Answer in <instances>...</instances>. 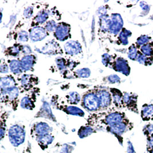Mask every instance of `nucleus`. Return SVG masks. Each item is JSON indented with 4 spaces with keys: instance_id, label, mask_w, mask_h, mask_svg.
Returning <instances> with one entry per match:
<instances>
[{
    "instance_id": "1",
    "label": "nucleus",
    "mask_w": 153,
    "mask_h": 153,
    "mask_svg": "<svg viewBox=\"0 0 153 153\" xmlns=\"http://www.w3.org/2000/svg\"><path fill=\"white\" fill-rule=\"evenodd\" d=\"M125 114L122 112L107 110L92 113L87 119V125L95 128H107L126 120Z\"/></svg>"
},
{
    "instance_id": "2",
    "label": "nucleus",
    "mask_w": 153,
    "mask_h": 153,
    "mask_svg": "<svg viewBox=\"0 0 153 153\" xmlns=\"http://www.w3.org/2000/svg\"><path fill=\"white\" fill-rule=\"evenodd\" d=\"M81 105L84 109L92 114L100 112L99 100L95 88L84 94L82 97Z\"/></svg>"
},
{
    "instance_id": "3",
    "label": "nucleus",
    "mask_w": 153,
    "mask_h": 153,
    "mask_svg": "<svg viewBox=\"0 0 153 153\" xmlns=\"http://www.w3.org/2000/svg\"><path fill=\"white\" fill-rule=\"evenodd\" d=\"M0 92L1 103L11 107L13 110L16 111L17 109L19 102H20L19 96L21 92L19 87H16L7 90Z\"/></svg>"
},
{
    "instance_id": "4",
    "label": "nucleus",
    "mask_w": 153,
    "mask_h": 153,
    "mask_svg": "<svg viewBox=\"0 0 153 153\" xmlns=\"http://www.w3.org/2000/svg\"><path fill=\"white\" fill-rule=\"evenodd\" d=\"M21 93L29 92L35 88L39 83V77L33 74H24L17 79Z\"/></svg>"
},
{
    "instance_id": "5",
    "label": "nucleus",
    "mask_w": 153,
    "mask_h": 153,
    "mask_svg": "<svg viewBox=\"0 0 153 153\" xmlns=\"http://www.w3.org/2000/svg\"><path fill=\"white\" fill-rule=\"evenodd\" d=\"M51 102L52 105L57 110H61L65 112L66 114L74 116H79L80 117H83L85 115V113L83 110L74 105H64L61 103L59 100V97L57 95H53L51 99Z\"/></svg>"
},
{
    "instance_id": "6",
    "label": "nucleus",
    "mask_w": 153,
    "mask_h": 153,
    "mask_svg": "<svg viewBox=\"0 0 153 153\" xmlns=\"http://www.w3.org/2000/svg\"><path fill=\"white\" fill-rule=\"evenodd\" d=\"M35 51L42 55L49 56L63 55L64 53L59 42L55 39L49 40L41 48L35 47Z\"/></svg>"
},
{
    "instance_id": "7",
    "label": "nucleus",
    "mask_w": 153,
    "mask_h": 153,
    "mask_svg": "<svg viewBox=\"0 0 153 153\" xmlns=\"http://www.w3.org/2000/svg\"><path fill=\"white\" fill-rule=\"evenodd\" d=\"M95 89L97 91L99 100L100 112L109 110L112 104L111 94L110 90L103 87H96Z\"/></svg>"
},
{
    "instance_id": "8",
    "label": "nucleus",
    "mask_w": 153,
    "mask_h": 153,
    "mask_svg": "<svg viewBox=\"0 0 153 153\" xmlns=\"http://www.w3.org/2000/svg\"><path fill=\"white\" fill-rule=\"evenodd\" d=\"M9 138L14 146L22 144L25 140V131L23 126L19 125L12 126L8 131Z\"/></svg>"
},
{
    "instance_id": "9",
    "label": "nucleus",
    "mask_w": 153,
    "mask_h": 153,
    "mask_svg": "<svg viewBox=\"0 0 153 153\" xmlns=\"http://www.w3.org/2000/svg\"><path fill=\"white\" fill-rule=\"evenodd\" d=\"M64 52L67 56L71 57L82 58L83 56V48L78 41L70 40L64 45Z\"/></svg>"
},
{
    "instance_id": "10",
    "label": "nucleus",
    "mask_w": 153,
    "mask_h": 153,
    "mask_svg": "<svg viewBox=\"0 0 153 153\" xmlns=\"http://www.w3.org/2000/svg\"><path fill=\"white\" fill-rule=\"evenodd\" d=\"M51 16H52V7L49 8L48 5H47L34 16L30 23V27L44 25L49 20Z\"/></svg>"
},
{
    "instance_id": "11",
    "label": "nucleus",
    "mask_w": 153,
    "mask_h": 153,
    "mask_svg": "<svg viewBox=\"0 0 153 153\" xmlns=\"http://www.w3.org/2000/svg\"><path fill=\"white\" fill-rule=\"evenodd\" d=\"M71 27L69 24L65 22H59L56 30L53 33L54 37L57 41L65 42L71 38Z\"/></svg>"
},
{
    "instance_id": "12",
    "label": "nucleus",
    "mask_w": 153,
    "mask_h": 153,
    "mask_svg": "<svg viewBox=\"0 0 153 153\" xmlns=\"http://www.w3.org/2000/svg\"><path fill=\"white\" fill-rule=\"evenodd\" d=\"M40 90L38 88L29 92L27 94L22 97L20 100V106L23 109L33 110L35 107V103L37 100V97L39 94Z\"/></svg>"
},
{
    "instance_id": "13",
    "label": "nucleus",
    "mask_w": 153,
    "mask_h": 153,
    "mask_svg": "<svg viewBox=\"0 0 153 153\" xmlns=\"http://www.w3.org/2000/svg\"><path fill=\"white\" fill-rule=\"evenodd\" d=\"M110 18L111 22L109 37H115L118 36L123 28V21L122 16L119 13H112L110 16Z\"/></svg>"
},
{
    "instance_id": "14",
    "label": "nucleus",
    "mask_w": 153,
    "mask_h": 153,
    "mask_svg": "<svg viewBox=\"0 0 153 153\" xmlns=\"http://www.w3.org/2000/svg\"><path fill=\"white\" fill-rule=\"evenodd\" d=\"M29 40L32 42H41L48 36L49 33L43 26L30 27L29 30Z\"/></svg>"
},
{
    "instance_id": "15",
    "label": "nucleus",
    "mask_w": 153,
    "mask_h": 153,
    "mask_svg": "<svg viewBox=\"0 0 153 153\" xmlns=\"http://www.w3.org/2000/svg\"><path fill=\"white\" fill-rule=\"evenodd\" d=\"M137 98L138 95L134 93L124 92L123 97V107L138 114Z\"/></svg>"
},
{
    "instance_id": "16",
    "label": "nucleus",
    "mask_w": 153,
    "mask_h": 153,
    "mask_svg": "<svg viewBox=\"0 0 153 153\" xmlns=\"http://www.w3.org/2000/svg\"><path fill=\"white\" fill-rule=\"evenodd\" d=\"M132 127L131 123L127 119L122 122H120L118 124L105 128V130L107 131L111 132L115 135L120 136L122 134H123L125 132L130 130Z\"/></svg>"
},
{
    "instance_id": "17",
    "label": "nucleus",
    "mask_w": 153,
    "mask_h": 153,
    "mask_svg": "<svg viewBox=\"0 0 153 153\" xmlns=\"http://www.w3.org/2000/svg\"><path fill=\"white\" fill-rule=\"evenodd\" d=\"M111 68L126 76H128L130 74V67L127 60L122 57H117L112 65Z\"/></svg>"
},
{
    "instance_id": "18",
    "label": "nucleus",
    "mask_w": 153,
    "mask_h": 153,
    "mask_svg": "<svg viewBox=\"0 0 153 153\" xmlns=\"http://www.w3.org/2000/svg\"><path fill=\"white\" fill-rule=\"evenodd\" d=\"M52 128L45 122H37L35 123L31 128V135L36 138L44 135L51 134Z\"/></svg>"
},
{
    "instance_id": "19",
    "label": "nucleus",
    "mask_w": 153,
    "mask_h": 153,
    "mask_svg": "<svg viewBox=\"0 0 153 153\" xmlns=\"http://www.w3.org/2000/svg\"><path fill=\"white\" fill-rule=\"evenodd\" d=\"M111 18L108 14L99 17L98 35L99 37H109Z\"/></svg>"
},
{
    "instance_id": "20",
    "label": "nucleus",
    "mask_w": 153,
    "mask_h": 153,
    "mask_svg": "<svg viewBox=\"0 0 153 153\" xmlns=\"http://www.w3.org/2000/svg\"><path fill=\"white\" fill-rule=\"evenodd\" d=\"M91 70L88 68H83L71 71H65L62 74L63 78L65 79H80L88 78L90 76Z\"/></svg>"
},
{
    "instance_id": "21",
    "label": "nucleus",
    "mask_w": 153,
    "mask_h": 153,
    "mask_svg": "<svg viewBox=\"0 0 153 153\" xmlns=\"http://www.w3.org/2000/svg\"><path fill=\"white\" fill-rule=\"evenodd\" d=\"M20 60L24 72L34 71V67L37 62V57L35 55L30 54L23 56L21 57Z\"/></svg>"
},
{
    "instance_id": "22",
    "label": "nucleus",
    "mask_w": 153,
    "mask_h": 153,
    "mask_svg": "<svg viewBox=\"0 0 153 153\" xmlns=\"http://www.w3.org/2000/svg\"><path fill=\"white\" fill-rule=\"evenodd\" d=\"M16 87H19V83L13 75H7L1 77L0 91L7 90Z\"/></svg>"
},
{
    "instance_id": "23",
    "label": "nucleus",
    "mask_w": 153,
    "mask_h": 153,
    "mask_svg": "<svg viewBox=\"0 0 153 153\" xmlns=\"http://www.w3.org/2000/svg\"><path fill=\"white\" fill-rule=\"evenodd\" d=\"M109 90L111 94L112 104L117 108H122L123 92L115 88H110Z\"/></svg>"
},
{
    "instance_id": "24",
    "label": "nucleus",
    "mask_w": 153,
    "mask_h": 153,
    "mask_svg": "<svg viewBox=\"0 0 153 153\" xmlns=\"http://www.w3.org/2000/svg\"><path fill=\"white\" fill-rule=\"evenodd\" d=\"M36 117L49 119L53 121L56 120V118L51 111L50 105L47 102H43L40 111L36 114Z\"/></svg>"
},
{
    "instance_id": "25",
    "label": "nucleus",
    "mask_w": 153,
    "mask_h": 153,
    "mask_svg": "<svg viewBox=\"0 0 153 153\" xmlns=\"http://www.w3.org/2000/svg\"><path fill=\"white\" fill-rule=\"evenodd\" d=\"M7 64L9 67V70L13 75L19 76L22 75L24 72L22 70L20 59H13L11 60H8Z\"/></svg>"
},
{
    "instance_id": "26",
    "label": "nucleus",
    "mask_w": 153,
    "mask_h": 153,
    "mask_svg": "<svg viewBox=\"0 0 153 153\" xmlns=\"http://www.w3.org/2000/svg\"><path fill=\"white\" fill-rule=\"evenodd\" d=\"M21 54V44L16 42L12 46L6 49L4 51V55L7 57L17 58Z\"/></svg>"
},
{
    "instance_id": "27",
    "label": "nucleus",
    "mask_w": 153,
    "mask_h": 153,
    "mask_svg": "<svg viewBox=\"0 0 153 153\" xmlns=\"http://www.w3.org/2000/svg\"><path fill=\"white\" fill-rule=\"evenodd\" d=\"M130 30L123 28L118 36V44L122 45H127L128 44V38L131 36Z\"/></svg>"
},
{
    "instance_id": "28",
    "label": "nucleus",
    "mask_w": 153,
    "mask_h": 153,
    "mask_svg": "<svg viewBox=\"0 0 153 153\" xmlns=\"http://www.w3.org/2000/svg\"><path fill=\"white\" fill-rule=\"evenodd\" d=\"M67 103L71 105H78L81 102L82 97L76 91H71L65 95Z\"/></svg>"
},
{
    "instance_id": "29",
    "label": "nucleus",
    "mask_w": 153,
    "mask_h": 153,
    "mask_svg": "<svg viewBox=\"0 0 153 153\" xmlns=\"http://www.w3.org/2000/svg\"><path fill=\"white\" fill-rule=\"evenodd\" d=\"M153 117V105H145L141 110V117L145 121L152 119Z\"/></svg>"
},
{
    "instance_id": "30",
    "label": "nucleus",
    "mask_w": 153,
    "mask_h": 153,
    "mask_svg": "<svg viewBox=\"0 0 153 153\" xmlns=\"http://www.w3.org/2000/svg\"><path fill=\"white\" fill-rule=\"evenodd\" d=\"M68 59H65L63 57L59 56L55 59V68L57 71L61 74H63L67 70Z\"/></svg>"
},
{
    "instance_id": "31",
    "label": "nucleus",
    "mask_w": 153,
    "mask_h": 153,
    "mask_svg": "<svg viewBox=\"0 0 153 153\" xmlns=\"http://www.w3.org/2000/svg\"><path fill=\"white\" fill-rule=\"evenodd\" d=\"M13 39L18 43L28 42L29 40V32L25 30H20L14 33Z\"/></svg>"
},
{
    "instance_id": "32",
    "label": "nucleus",
    "mask_w": 153,
    "mask_h": 153,
    "mask_svg": "<svg viewBox=\"0 0 153 153\" xmlns=\"http://www.w3.org/2000/svg\"><path fill=\"white\" fill-rule=\"evenodd\" d=\"M139 51L145 56L153 57V42H149L139 48Z\"/></svg>"
},
{
    "instance_id": "33",
    "label": "nucleus",
    "mask_w": 153,
    "mask_h": 153,
    "mask_svg": "<svg viewBox=\"0 0 153 153\" xmlns=\"http://www.w3.org/2000/svg\"><path fill=\"white\" fill-rule=\"evenodd\" d=\"M116 58L117 56L115 55H112L105 53L102 56V63L105 67L111 68L112 65Z\"/></svg>"
},
{
    "instance_id": "34",
    "label": "nucleus",
    "mask_w": 153,
    "mask_h": 153,
    "mask_svg": "<svg viewBox=\"0 0 153 153\" xmlns=\"http://www.w3.org/2000/svg\"><path fill=\"white\" fill-rule=\"evenodd\" d=\"M95 131V130L94 127H91L90 126L86 125L82 127L79 129L78 131V135L81 138H83L84 137H86L90 135Z\"/></svg>"
},
{
    "instance_id": "35",
    "label": "nucleus",
    "mask_w": 153,
    "mask_h": 153,
    "mask_svg": "<svg viewBox=\"0 0 153 153\" xmlns=\"http://www.w3.org/2000/svg\"><path fill=\"white\" fill-rule=\"evenodd\" d=\"M136 61L145 65H152L153 62V57H148L145 56L139 51Z\"/></svg>"
},
{
    "instance_id": "36",
    "label": "nucleus",
    "mask_w": 153,
    "mask_h": 153,
    "mask_svg": "<svg viewBox=\"0 0 153 153\" xmlns=\"http://www.w3.org/2000/svg\"><path fill=\"white\" fill-rule=\"evenodd\" d=\"M58 23L57 22L56 20H54L53 19L49 20L44 25V27L46 29V30L49 33H54L56 28L57 27Z\"/></svg>"
},
{
    "instance_id": "37",
    "label": "nucleus",
    "mask_w": 153,
    "mask_h": 153,
    "mask_svg": "<svg viewBox=\"0 0 153 153\" xmlns=\"http://www.w3.org/2000/svg\"><path fill=\"white\" fill-rule=\"evenodd\" d=\"M36 139L40 144H42V146H47L52 142L53 140V137L51 134H48L38 137Z\"/></svg>"
},
{
    "instance_id": "38",
    "label": "nucleus",
    "mask_w": 153,
    "mask_h": 153,
    "mask_svg": "<svg viewBox=\"0 0 153 153\" xmlns=\"http://www.w3.org/2000/svg\"><path fill=\"white\" fill-rule=\"evenodd\" d=\"M7 118V112H4L1 114V138L2 139L6 131V121Z\"/></svg>"
},
{
    "instance_id": "39",
    "label": "nucleus",
    "mask_w": 153,
    "mask_h": 153,
    "mask_svg": "<svg viewBox=\"0 0 153 153\" xmlns=\"http://www.w3.org/2000/svg\"><path fill=\"white\" fill-rule=\"evenodd\" d=\"M139 50L135 44H132L128 51V57L131 60H136Z\"/></svg>"
},
{
    "instance_id": "40",
    "label": "nucleus",
    "mask_w": 153,
    "mask_h": 153,
    "mask_svg": "<svg viewBox=\"0 0 153 153\" xmlns=\"http://www.w3.org/2000/svg\"><path fill=\"white\" fill-rule=\"evenodd\" d=\"M151 37L147 35H142L140 36L137 39V40L135 43V45L138 48H139L143 45L149 43L151 40Z\"/></svg>"
},
{
    "instance_id": "41",
    "label": "nucleus",
    "mask_w": 153,
    "mask_h": 153,
    "mask_svg": "<svg viewBox=\"0 0 153 153\" xmlns=\"http://www.w3.org/2000/svg\"><path fill=\"white\" fill-rule=\"evenodd\" d=\"M34 13V6L30 5L25 7L23 11V18L25 20L30 19Z\"/></svg>"
},
{
    "instance_id": "42",
    "label": "nucleus",
    "mask_w": 153,
    "mask_h": 153,
    "mask_svg": "<svg viewBox=\"0 0 153 153\" xmlns=\"http://www.w3.org/2000/svg\"><path fill=\"white\" fill-rule=\"evenodd\" d=\"M103 81L105 83L116 84L119 83L120 82V77L117 75H111L105 77L103 79Z\"/></svg>"
},
{
    "instance_id": "43",
    "label": "nucleus",
    "mask_w": 153,
    "mask_h": 153,
    "mask_svg": "<svg viewBox=\"0 0 153 153\" xmlns=\"http://www.w3.org/2000/svg\"><path fill=\"white\" fill-rule=\"evenodd\" d=\"M80 64V62L79 61H77L75 60L68 59V62H67V70L68 71H74L75 68H76Z\"/></svg>"
},
{
    "instance_id": "44",
    "label": "nucleus",
    "mask_w": 153,
    "mask_h": 153,
    "mask_svg": "<svg viewBox=\"0 0 153 153\" xmlns=\"http://www.w3.org/2000/svg\"><path fill=\"white\" fill-rule=\"evenodd\" d=\"M9 67L7 63H6L4 59H2L1 60V64H0V72L2 74H7L9 71Z\"/></svg>"
},
{
    "instance_id": "45",
    "label": "nucleus",
    "mask_w": 153,
    "mask_h": 153,
    "mask_svg": "<svg viewBox=\"0 0 153 153\" xmlns=\"http://www.w3.org/2000/svg\"><path fill=\"white\" fill-rule=\"evenodd\" d=\"M32 50L29 45L21 44V54L25 56L32 54Z\"/></svg>"
},
{
    "instance_id": "46",
    "label": "nucleus",
    "mask_w": 153,
    "mask_h": 153,
    "mask_svg": "<svg viewBox=\"0 0 153 153\" xmlns=\"http://www.w3.org/2000/svg\"><path fill=\"white\" fill-rule=\"evenodd\" d=\"M143 131L147 136V137L153 134V124H149V125L145 126L143 128Z\"/></svg>"
},
{
    "instance_id": "47",
    "label": "nucleus",
    "mask_w": 153,
    "mask_h": 153,
    "mask_svg": "<svg viewBox=\"0 0 153 153\" xmlns=\"http://www.w3.org/2000/svg\"><path fill=\"white\" fill-rule=\"evenodd\" d=\"M107 7L108 6H102L99 7L97 10V15L99 16V17L102 16H105L107 14Z\"/></svg>"
},
{
    "instance_id": "48",
    "label": "nucleus",
    "mask_w": 153,
    "mask_h": 153,
    "mask_svg": "<svg viewBox=\"0 0 153 153\" xmlns=\"http://www.w3.org/2000/svg\"><path fill=\"white\" fill-rule=\"evenodd\" d=\"M147 138V145L149 149H153V134L149 136Z\"/></svg>"
},
{
    "instance_id": "49",
    "label": "nucleus",
    "mask_w": 153,
    "mask_h": 153,
    "mask_svg": "<svg viewBox=\"0 0 153 153\" xmlns=\"http://www.w3.org/2000/svg\"><path fill=\"white\" fill-rule=\"evenodd\" d=\"M128 153H134V149L131 142H128V149H127Z\"/></svg>"
},
{
    "instance_id": "50",
    "label": "nucleus",
    "mask_w": 153,
    "mask_h": 153,
    "mask_svg": "<svg viewBox=\"0 0 153 153\" xmlns=\"http://www.w3.org/2000/svg\"><path fill=\"white\" fill-rule=\"evenodd\" d=\"M149 153H153V149H149Z\"/></svg>"
},
{
    "instance_id": "51",
    "label": "nucleus",
    "mask_w": 153,
    "mask_h": 153,
    "mask_svg": "<svg viewBox=\"0 0 153 153\" xmlns=\"http://www.w3.org/2000/svg\"><path fill=\"white\" fill-rule=\"evenodd\" d=\"M152 120H153V118H152Z\"/></svg>"
}]
</instances>
